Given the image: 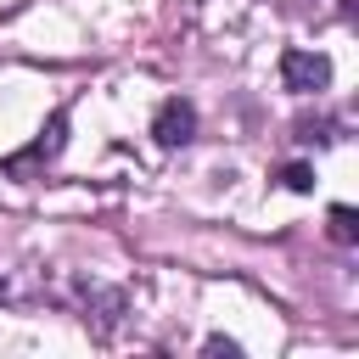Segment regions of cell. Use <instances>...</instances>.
<instances>
[{"instance_id": "6da1fadb", "label": "cell", "mask_w": 359, "mask_h": 359, "mask_svg": "<svg viewBox=\"0 0 359 359\" xmlns=\"http://www.w3.org/2000/svg\"><path fill=\"white\" fill-rule=\"evenodd\" d=\"M62 146H67V112H50V123L39 129V140H34L28 151L6 157V163H0V174H6V180H34L45 163H56V157H62Z\"/></svg>"}, {"instance_id": "7a4b0ae2", "label": "cell", "mask_w": 359, "mask_h": 359, "mask_svg": "<svg viewBox=\"0 0 359 359\" xmlns=\"http://www.w3.org/2000/svg\"><path fill=\"white\" fill-rule=\"evenodd\" d=\"M280 79H286V90H297V95H320L325 84H331V56H320V50H280Z\"/></svg>"}, {"instance_id": "3957f363", "label": "cell", "mask_w": 359, "mask_h": 359, "mask_svg": "<svg viewBox=\"0 0 359 359\" xmlns=\"http://www.w3.org/2000/svg\"><path fill=\"white\" fill-rule=\"evenodd\" d=\"M73 309H79V320L84 325H95V337H112V325H118V314H123V292H112V286H79L73 292Z\"/></svg>"}, {"instance_id": "277c9868", "label": "cell", "mask_w": 359, "mask_h": 359, "mask_svg": "<svg viewBox=\"0 0 359 359\" xmlns=\"http://www.w3.org/2000/svg\"><path fill=\"white\" fill-rule=\"evenodd\" d=\"M151 135H157V146H185L191 135H196V107L191 101H180V95H168L163 107H157V118H151Z\"/></svg>"}, {"instance_id": "5b68a950", "label": "cell", "mask_w": 359, "mask_h": 359, "mask_svg": "<svg viewBox=\"0 0 359 359\" xmlns=\"http://www.w3.org/2000/svg\"><path fill=\"white\" fill-rule=\"evenodd\" d=\"M331 241H342V247H353V241H359V213H353V208H342V202L331 208Z\"/></svg>"}, {"instance_id": "8992f818", "label": "cell", "mask_w": 359, "mask_h": 359, "mask_svg": "<svg viewBox=\"0 0 359 359\" xmlns=\"http://www.w3.org/2000/svg\"><path fill=\"white\" fill-rule=\"evenodd\" d=\"M280 185H286V191H314V168H309V163H286V168H280Z\"/></svg>"}, {"instance_id": "52a82bcc", "label": "cell", "mask_w": 359, "mask_h": 359, "mask_svg": "<svg viewBox=\"0 0 359 359\" xmlns=\"http://www.w3.org/2000/svg\"><path fill=\"white\" fill-rule=\"evenodd\" d=\"M202 348H208V353H213V359H236V353H241V348H236V342H230V337H208V342H202Z\"/></svg>"}]
</instances>
